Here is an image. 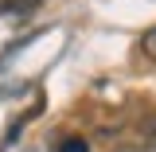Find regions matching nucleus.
I'll list each match as a JSON object with an SVG mask.
<instances>
[{
	"instance_id": "7ed1b4c3",
	"label": "nucleus",
	"mask_w": 156,
	"mask_h": 152,
	"mask_svg": "<svg viewBox=\"0 0 156 152\" xmlns=\"http://www.w3.org/2000/svg\"><path fill=\"white\" fill-rule=\"evenodd\" d=\"M140 51H144L148 58H156V27H148V31H144V39H140Z\"/></svg>"
},
{
	"instance_id": "20e7f679",
	"label": "nucleus",
	"mask_w": 156,
	"mask_h": 152,
	"mask_svg": "<svg viewBox=\"0 0 156 152\" xmlns=\"http://www.w3.org/2000/svg\"><path fill=\"white\" fill-rule=\"evenodd\" d=\"M152 140H156V133H152Z\"/></svg>"
},
{
	"instance_id": "f03ea898",
	"label": "nucleus",
	"mask_w": 156,
	"mask_h": 152,
	"mask_svg": "<svg viewBox=\"0 0 156 152\" xmlns=\"http://www.w3.org/2000/svg\"><path fill=\"white\" fill-rule=\"evenodd\" d=\"M58 152H90V144H86L82 136H66V140L58 144Z\"/></svg>"
},
{
	"instance_id": "f257e3e1",
	"label": "nucleus",
	"mask_w": 156,
	"mask_h": 152,
	"mask_svg": "<svg viewBox=\"0 0 156 152\" xmlns=\"http://www.w3.org/2000/svg\"><path fill=\"white\" fill-rule=\"evenodd\" d=\"M43 0H4V8L8 12H16V16H23V12H35Z\"/></svg>"
}]
</instances>
